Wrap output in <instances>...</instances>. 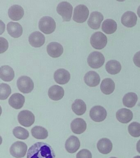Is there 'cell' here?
Instances as JSON below:
<instances>
[{
    "label": "cell",
    "mask_w": 140,
    "mask_h": 158,
    "mask_svg": "<svg viewBox=\"0 0 140 158\" xmlns=\"http://www.w3.org/2000/svg\"><path fill=\"white\" fill-rule=\"evenodd\" d=\"M27 158H56V154L50 144L38 142L29 148Z\"/></svg>",
    "instance_id": "obj_1"
},
{
    "label": "cell",
    "mask_w": 140,
    "mask_h": 158,
    "mask_svg": "<svg viewBox=\"0 0 140 158\" xmlns=\"http://www.w3.org/2000/svg\"><path fill=\"white\" fill-rule=\"evenodd\" d=\"M40 30L46 34H50L54 31L56 23L52 17L45 16L40 19L39 23Z\"/></svg>",
    "instance_id": "obj_2"
},
{
    "label": "cell",
    "mask_w": 140,
    "mask_h": 158,
    "mask_svg": "<svg viewBox=\"0 0 140 158\" xmlns=\"http://www.w3.org/2000/svg\"><path fill=\"white\" fill-rule=\"evenodd\" d=\"M56 10L58 13L62 16L64 22H69L72 17L73 7L69 2L63 1L58 5Z\"/></svg>",
    "instance_id": "obj_3"
},
{
    "label": "cell",
    "mask_w": 140,
    "mask_h": 158,
    "mask_svg": "<svg viewBox=\"0 0 140 158\" xmlns=\"http://www.w3.org/2000/svg\"><path fill=\"white\" fill-rule=\"evenodd\" d=\"M90 44L94 49H101L107 43V38L100 31L95 32L92 35L90 39Z\"/></svg>",
    "instance_id": "obj_4"
},
{
    "label": "cell",
    "mask_w": 140,
    "mask_h": 158,
    "mask_svg": "<svg viewBox=\"0 0 140 158\" xmlns=\"http://www.w3.org/2000/svg\"><path fill=\"white\" fill-rule=\"evenodd\" d=\"M17 86L19 91L24 94L31 92L34 89V83L29 77L22 76L18 78Z\"/></svg>",
    "instance_id": "obj_5"
},
{
    "label": "cell",
    "mask_w": 140,
    "mask_h": 158,
    "mask_svg": "<svg viewBox=\"0 0 140 158\" xmlns=\"http://www.w3.org/2000/svg\"><path fill=\"white\" fill-rule=\"evenodd\" d=\"M89 11L88 7L84 5H79L74 8L73 20L78 23L86 22L89 15Z\"/></svg>",
    "instance_id": "obj_6"
},
{
    "label": "cell",
    "mask_w": 140,
    "mask_h": 158,
    "mask_svg": "<svg viewBox=\"0 0 140 158\" xmlns=\"http://www.w3.org/2000/svg\"><path fill=\"white\" fill-rule=\"evenodd\" d=\"M27 148V145L25 143L21 141H17L11 146L10 152L14 157L22 158L25 156Z\"/></svg>",
    "instance_id": "obj_7"
},
{
    "label": "cell",
    "mask_w": 140,
    "mask_h": 158,
    "mask_svg": "<svg viewBox=\"0 0 140 158\" xmlns=\"http://www.w3.org/2000/svg\"><path fill=\"white\" fill-rule=\"evenodd\" d=\"M105 62V58L102 53L95 51L88 56V63L89 66L93 69H98L102 66Z\"/></svg>",
    "instance_id": "obj_8"
},
{
    "label": "cell",
    "mask_w": 140,
    "mask_h": 158,
    "mask_svg": "<svg viewBox=\"0 0 140 158\" xmlns=\"http://www.w3.org/2000/svg\"><path fill=\"white\" fill-rule=\"evenodd\" d=\"M18 120L21 125L29 127L34 124L35 117L34 114L28 110L21 111L18 115Z\"/></svg>",
    "instance_id": "obj_9"
},
{
    "label": "cell",
    "mask_w": 140,
    "mask_h": 158,
    "mask_svg": "<svg viewBox=\"0 0 140 158\" xmlns=\"http://www.w3.org/2000/svg\"><path fill=\"white\" fill-rule=\"evenodd\" d=\"M90 116L94 122H100L104 121L106 118L107 112L102 106H96L91 109Z\"/></svg>",
    "instance_id": "obj_10"
},
{
    "label": "cell",
    "mask_w": 140,
    "mask_h": 158,
    "mask_svg": "<svg viewBox=\"0 0 140 158\" xmlns=\"http://www.w3.org/2000/svg\"><path fill=\"white\" fill-rule=\"evenodd\" d=\"M103 19L104 17L101 12L94 11L91 13L88 21V25L92 29H99Z\"/></svg>",
    "instance_id": "obj_11"
},
{
    "label": "cell",
    "mask_w": 140,
    "mask_h": 158,
    "mask_svg": "<svg viewBox=\"0 0 140 158\" xmlns=\"http://www.w3.org/2000/svg\"><path fill=\"white\" fill-rule=\"evenodd\" d=\"M70 74L66 69H61L55 71L54 79L57 83L65 85L67 83L70 79Z\"/></svg>",
    "instance_id": "obj_12"
},
{
    "label": "cell",
    "mask_w": 140,
    "mask_h": 158,
    "mask_svg": "<svg viewBox=\"0 0 140 158\" xmlns=\"http://www.w3.org/2000/svg\"><path fill=\"white\" fill-rule=\"evenodd\" d=\"M137 21V16L132 11H126L122 16V23L125 27L129 28H131L136 25Z\"/></svg>",
    "instance_id": "obj_13"
},
{
    "label": "cell",
    "mask_w": 140,
    "mask_h": 158,
    "mask_svg": "<svg viewBox=\"0 0 140 158\" xmlns=\"http://www.w3.org/2000/svg\"><path fill=\"white\" fill-rule=\"evenodd\" d=\"M80 147V142L75 136H70L65 143V148L68 152L73 154L78 150Z\"/></svg>",
    "instance_id": "obj_14"
},
{
    "label": "cell",
    "mask_w": 140,
    "mask_h": 158,
    "mask_svg": "<svg viewBox=\"0 0 140 158\" xmlns=\"http://www.w3.org/2000/svg\"><path fill=\"white\" fill-rule=\"evenodd\" d=\"M29 43L32 46L35 48H40L45 43V35L39 31H35L32 33L29 38Z\"/></svg>",
    "instance_id": "obj_15"
},
{
    "label": "cell",
    "mask_w": 140,
    "mask_h": 158,
    "mask_svg": "<svg viewBox=\"0 0 140 158\" xmlns=\"http://www.w3.org/2000/svg\"><path fill=\"white\" fill-rule=\"evenodd\" d=\"M47 52L49 55L53 58H58L63 52V47L57 42H51L47 45Z\"/></svg>",
    "instance_id": "obj_16"
},
{
    "label": "cell",
    "mask_w": 140,
    "mask_h": 158,
    "mask_svg": "<svg viewBox=\"0 0 140 158\" xmlns=\"http://www.w3.org/2000/svg\"><path fill=\"white\" fill-rule=\"evenodd\" d=\"M86 123L83 118H76L73 120L71 123V130L75 134H82L86 130Z\"/></svg>",
    "instance_id": "obj_17"
},
{
    "label": "cell",
    "mask_w": 140,
    "mask_h": 158,
    "mask_svg": "<svg viewBox=\"0 0 140 158\" xmlns=\"http://www.w3.org/2000/svg\"><path fill=\"white\" fill-rule=\"evenodd\" d=\"M25 102V97L19 93L13 94L8 100L9 105L12 107L17 110L22 108L24 106Z\"/></svg>",
    "instance_id": "obj_18"
},
{
    "label": "cell",
    "mask_w": 140,
    "mask_h": 158,
    "mask_svg": "<svg viewBox=\"0 0 140 158\" xmlns=\"http://www.w3.org/2000/svg\"><path fill=\"white\" fill-rule=\"evenodd\" d=\"M84 80L85 82L88 86L95 87L100 83V77L99 74L95 71H90L86 74Z\"/></svg>",
    "instance_id": "obj_19"
},
{
    "label": "cell",
    "mask_w": 140,
    "mask_h": 158,
    "mask_svg": "<svg viewBox=\"0 0 140 158\" xmlns=\"http://www.w3.org/2000/svg\"><path fill=\"white\" fill-rule=\"evenodd\" d=\"M116 117L120 123H127L132 119L133 114L131 110L126 108H122L116 113Z\"/></svg>",
    "instance_id": "obj_20"
},
{
    "label": "cell",
    "mask_w": 140,
    "mask_h": 158,
    "mask_svg": "<svg viewBox=\"0 0 140 158\" xmlns=\"http://www.w3.org/2000/svg\"><path fill=\"white\" fill-rule=\"evenodd\" d=\"M7 29L8 33L13 38H19L22 34V27L18 22H9L7 24Z\"/></svg>",
    "instance_id": "obj_21"
},
{
    "label": "cell",
    "mask_w": 140,
    "mask_h": 158,
    "mask_svg": "<svg viewBox=\"0 0 140 158\" xmlns=\"http://www.w3.org/2000/svg\"><path fill=\"white\" fill-rule=\"evenodd\" d=\"M63 88L57 85L51 86L49 89L48 96L51 99L55 101L61 100L64 96Z\"/></svg>",
    "instance_id": "obj_22"
},
{
    "label": "cell",
    "mask_w": 140,
    "mask_h": 158,
    "mask_svg": "<svg viewBox=\"0 0 140 158\" xmlns=\"http://www.w3.org/2000/svg\"><path fill=\"white\" fill-rule=\"evenodd\" d=\"M97 148L98 151L102 154H108L112 150L113 144L111 141L108 138H102L98 141Z\"/></svg>",
    "instance_id": "obj_23"
},
{
    "label": "cell",
    "mask_w": 140,
    "mask_h": 158,
    "mask_svg": "<svg viewBox=\"0 0 140 158\" xmlns=\"http://www.w3.org/2000/svg\"><path fill=\"white\" fill-rule=\"evenodd\" d=\"M24 9L19 5L12 6L8 10V14L10 18L13 21H18L24 15Z\"/></svg>",
    "instance_id": "obj_24"
},
{
    "label": "cell",
    "mask_w": 140,
    "mask_h": 158,
    "mask_svg": "<svg viewBox=\"0 0 140 158\" xmlns=\"http://www.w3.org/2000/svg\"><path fill=\"white\" fill-rule=\"evenodd\" d=\"M0 77L4 81H12L14 77V70L8 65L2 66L0 68Z\"/></svg>",
    "instance_id": "obj_25"
},
{
    "label": "cell",
    "mask_w": 140,
    "mask_h": 158,
    "mask_svg": "<svg viewBox=\"0 0 140 158\" xmlns=\"http://www.w3.org/2000/svg\"><path fill=\"white\" fill-rule=\"evenodd\" d=\"M115 88V82L109 78L104 79L101 84V90L106 95H109L112 93Z\"/></svg>",
    "instance_id": "obj_26"
},
{
    "label": "cell",
    "mask_w": 140,
    "mask_h": 158,
    "mask_svg": "<svg viewBox=\"0 0 140 158\" xmlns=\"http://www.w3.org/2000/svg\"><path fill=\"white\" fill-rule=\"evenodd\" d=\"M102 28L103 31L106 34H112L116 31L117 23L114 20L108 19L103 22Z\"/></svg>",
    "instance_id": "obj_27"
},
{
    "label": "cell",
    "mask_w": 140,
    "mask_h": 158,
    "mask_svg": "<svg viewBox=\"0 0 140 158\" xmlns=\"http://www.w3.org/2000/svg\"><path fill=\"white\" fill-rule=\"evenodd\" d=\"M72 110L77 115L84 114L86 111V105L85 102L81 99H76L72 106Z\"/></svg>",
    "instance_id": "obj_28"
},
{
    "label": "cell",
    "mask_w": 140,
    "mask_h": 158,
    "mask_svg": "<svg viewBox=\"0 0 140 158\" xmlns=\"http://www.w3.org/2000/svg\"><path fill=\"white\" fill-rule=\"evenodd\" d=\"M31 133L33 136L37 139H45L48 136L47 130L41 126H35L33 127Z\"/></svg>",
    "instance_id": "obj_29"
},
{
    "label": "cell",
    "mask_w": 140,
    "mask_h": 158,
    "mask_svg": "<svg viewBox=\"0 0 140 158\" xmlns=\"http://www.w3.org/2000/svg\"><path fill=\"white\" fill-rule=\"evenodd\" d=\"M106 69L109 73L115 75L120 72L121 70V64L117 60H109L106 65Z\"/></svg>",
    "instance_id": "obj_30"
},
{
    "label": "cell",
    "mask_w": 140,
    "mask_h": 158,
    "mask_svg": "<svg viewBox=\"0 0 140 158\" xmlns=\"http://www.w3.org/2000/svg\"><path fill=\"white\" fill-rule=\"evenodd\" d=\"M137 101V95L133 92H130L126 94L122 99L124 106L129 108H132L134 107L136 104Z\"/></svg>",
    "instance_id": "obj_31"
},
{
    "label": "cell",
    "mask_w": 140,
    "mask_h": 158,
    "mask_svg": "<svg viewBox=\"0 0 140 158\" xmlns=\"http://www.w3.org/2000/svg\"><path fill=\"white\" fill-rule=\"evenodd\" d=\"M13 134L16 138L21 139H27L29 136L27 130L21 127H15L13 130Z\"/></svg>",
    "instance_id": "obj_32"
},
{
    "label": "cell",
    "mask_w": 140,
    "mask_h": 158,
    "mask_svg": "<svg viewBox=\"0 0 140 158\" xmlns=\"http://www.w3.org/2000/svg\"><path fill=\"white\" fill-rule=\"evenodd\" d=\"M129 133L131 136L137 138L140 136V123L133 122L130 123L128 127Z\"/></svg>",
    "instance_id": "obj_33"
},
{
    "label": "cell",
    "mask_w": 140,
    "mask_h": 158,
    "mask_svg": "<svg viewBox=\"0 0 140 158\" xmlns=\"http://www.w3.org/2000/svg\"><path fill=\"white\" fill-rule=\"evenodd\" d=\"M11 93V89L8 84L1 83L0 84V99H6Z\"/></svg>",
    "instance_id": "obj_34"
},
{
    "label": "cell",
    "mask_w": 140,
    "mask_h": 158,
    "mask_svg": "<svg viewBox=\"0 0 140 158\" xmlns=\"http://www.w3.org/2000/svg\"><path fill=\"white\" fill-rule=\"evenodd\" d=\"M77 158H92V155L88 149H83L77 153Z\"/></svg>",
    "instance_id": "obj_35"
},
{
    "label": "cell",
    "mask_w": 140,
    "mask_h": 158,
    "mask_svg": "<svg viewBox=\"0 0 140 158\" xmlns=\"http://www.w3.org/2000/svg\"><path fill=\"white\" fill-rule=\"evenodd\" d=\"M0 41H1V52H0L2 54L6 52L8 49V43L5 38L2 37L0 38Z\"/></svg>",
    "instance_id": "obj_36"
},
{
    "label": "cell",
    "mask_w": 140,
    "mask_h": 158,
    "mask_svg": "<svg viewBox=\"0 0 140 158\" xmlns=\"http://www.w3.org/2000/svg\"><path fill=\"white\" fill-rule=\"evenodd\" d=\"M133 60L135 65L140 68V51L137 52L135 54L134 56Z\"/></svg>",
    "instance_id": "obj_37"
},
{
    "label": "cell",
    "mask_w": 140,
    "mask_h": 158,
    "mask_svg": "<svg viewBox=\"0 0 140 158\" xmlns=\"http://www.w3.org/2000/svg\"><path fill=\"white\" fill-rule=\"evenodd\" d=\"M136 149L137 152L140 153V139L138 141L136 144Z\"/></svg>",
    "instance_id": "obj_38"
},
{
    "label": "cell",
    "mask_w": 140,
    "mask_h": 158,
    "mask_svg": "<svg viewBox=\"0 0 140 158\" xmlns=\"http://www.w3.org/2000/svg\"><path fill=\"white\" fill-rule=\"evenodd\" d=\"M137 13L140 18V6H139L138 8Z\"/></svg>",
    "instance_id": "obj_39"
},
{
    "label": "cell",
    "mask_w": 140,
    "mask_h": 158,
    "mask_svg": "<svg viewBox=\"0 0 140 158\" xmlns=\"http://www.w3.org/2000/svg\"><path fill=\"white\" fill-rule=\"evenodd\" d=\"M133 158H140V156H136L134 157Z\"/></svg>",
    "instance_id": "obj_40"
},
{
    "label": "cell",
    "mask_w": 140,
    "mask_h": 158,
    "mask_svg": "<svg viewBox=\"0 0 140 158\" xmlns=\"http://www.w3.org/2000/svg\"><path fill=\"white\" fill-rule=\"evenodd\" d=\"M110 158H118L115 157H110Z\"/></svg>",
    "instance_id": "obj_41"
}]
</instances>
